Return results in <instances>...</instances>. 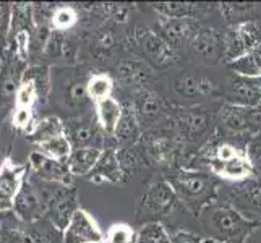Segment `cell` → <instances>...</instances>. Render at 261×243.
Masks as SVG:
<instances>
[{"label":"cell","instance_id":"obj_1","mask_svg":"<svg viewBox=\"0 0 261 243\" xmlns=\"http://www.w3.org/2000/svg\"><path fill=\"white\" fill-rule=\"evenodd\" d=\"M167 183L172 186L178 201L198 218L203 209L219 200V180L213 174L198 172L190 169H175L164 175Z\"/></svg>","mask_w":261,"mask_h":243},{"label":"cell","instance_id":"obj_2","mask_svg":"<svg viewBox=\"0 0 261 243\" xmlns=\"http://www.w3.org/2000/svg\"><path fill=\"white\" fill-rule=\"evenodd\" d=\"M201 229L208 233L206 237L226 240L232 243H245L255 230L261 229L259 221H251L239 212L226 201H214L198 215Z\"/></svg>","mask_w":261,"mask_h":243},{"label":"cell","instance_id":"obj_3","mask_svg":"<svg viewBox=\"0 0 261 243\" xmlns=\"http://www.w3.org/2000/svg\"><path fill=\"white\" fill-rule=\"evenodd\" d=\"M178 198L166 178H159L148 185L137 204V221L143 224L163 222L178 208Z\"/></svg>","mask_w":261,"mask_h":243},{"label":"cell","instance_id":"obj_4","mask_svg":"<svg viewBox=\"0 0 261 243\" xmlns=\"http://www.w3.org/2000/svg\"><path fill=\"white\" fill-rule=\"evenodd\" d=\"M258 46H261V23L240 21L224 33V60L230 64Z\"/></svg>","mask_w":261,"mask_h":243},{"label":"cell","instance_id":"obj_5","mask_svg":"<svg viewBox=\"0 0 261 243\" xmlns=\"http://www.w3.org/2000/svg\"><path fill=\"white\" fill-rule=\"evenodd\" d=\"M227 188V193L224 195L226 203L233 206L245 218L261 222V178L253 175Z\"/></svg>","mask_w":261,"mask_h":243},{"label":"cell","instance_id":"obj_6","mask_svg":"<svg viewBox=\"0 0 261 243\" xmlns=\"http://www.w3.org/2000/svg\"><path fill=\"white\" fill-rule=\"evenodd\" d=\"M133 42L141 50V56L154 68H166L177 62V50L172 49L161 36L148 28H137Z\"/></svg>","mask_w":261,"mask_h":243},{"label":"cell","instance_id":"obj_7","mask_svg":"<svg viewBox=\"0 0 261 243\" xmlns=\"http://www.w3.org/2000/svg\"><path fill=\"white\" fill-rule=\"evenodd\" d=\"M201 26L193 18H164L159 16L156 33L163 38L172 49L190 47L196 33Z\"/></svg>","mask_w":261,"mask_h":243},{"label":"cell","instance_id":"obj_8","mask_svg":"<svg viewBox=\"0 0 261 243\" xmlns=\"http://www.w3.org/2000/svg\"><path fill=\"white\" fill-rule=\"evenodd\" d=\"M219 123L232 133H248L250 137L261 131V115L256 109L226 102L221 107Z\"/></svg>","mask_w":261,"mask_h":243},{"label":"cell","instance_id":"obj_9","mask_svg":"<svg viewBox=\"0 0 261 243\" xmlns=\"http://www.w3.org/2000/svg\"><path fill=\"white\" fill-rule=\"evenodd\" d=\"M30 167L15 164L12 159H5L0 167V212L12 211L18 193L24 183Z\"/></svg>","mask_w":261,"mask_h":243},{"label":"cell","instance_id":"obj_10","mask_svg":"<svg viewBox=\"0 0 261 243\" xmlns=\"http://www.w3.org/2000/svg\"><path fill=\"white\" fill-rule=\"evenodd\" d=\"M106 233L97 226L93 215L80 208L68 227L62 233V243H104Z\"/></svg>","mask_w":261,"mask_h":243},{"label":"cell","instance_id":"obj_11","mask_svg":"<svg viewBox=\"0 0 261 243\" xmlns=\"http://www.w3.org/2000/svg\"><path fill=\"white\" fill-rule=\"evenodd\" d=\"M226 99L229 104L256 109L261 104V78L230 76L226 86Z\"/></svg>","mask_w":261,"mask_h":243},{"label":"cell","instance_id":"obj_12","mask_svg":"<svg viewBox=\"0 0 261 243\" xmlns=\"http://www.w3.org/2000/svg\"><path fill=\"white\" fill-rule=\"evenodd\" d=\"M82 208L80 206V195L73 186H64L60 193L52 201L47 218L50 226L59 233H64L68 227L70 221L73 219L75 212Z\"/></svg>","mask_w":261,"mask_h":243},{"label":"cell","instance_id":"obj_13","mask_svg":"<svg viewBox=\"0 0 261 243\" xmlns=\"http://www.w3.org/2000/svg\"><path fill=\"white\" fill-rule=\"evenodd\" d=\"M30 172L39 177L41 180H46L50 183H60L65 186H71V175L68 172L67 162H59L54 160L47 156L41 154L39 151H33L30 154V162H28Z\"/></svg>","mask_w":261,"mask_h":243},{"label":"cell","instance_id":"obj_14","mask_svg":"<svg viewBox=\"0 0 261 243\" xmlns=\"http://www.w3.org/2000/svg\"><path fill=\"white\" fill-rule=\"evenodd\" d=\"M190 49L206 64H218L224 59V34L214 28H200L190 44Z\"/></svg>","mask_w":261,"mask_h":243},{"label":"cell","instance_id":"obj_15","mask_svg":"<svg viewBox=\"0 0 261 243\" xmlns=\"http://www.w3.org/2000/svg\"><path fill=\"white\" fill-rule=\"evenodd\" d=\"M65 134L70 140L73 149L78 148H99L101 146V134H106L96 119H80V120H73L68 125L65 123Z\"/></svg>","mask_w":261,"mask_h":243},{"label":"cell","instance_id":"obj_16","mask_svg":"<svg viewBox=\"0 0 261 243\" xmlns=\"http://www.w3.org/2000/svg\"><path fill=\"white\" fill-rule=\"evenodd\" d=\"M127 177L122 169L120 159H119V149L114 146H107L102 149V154L99 157L97 164L94 166V169L89 172V175L86 177L89 182L94 183H119Z\"/></svg>","mask_w":261,"mask_h":243},{"label":"cell","instance_id":"obj_17","mask_svg":"<svg viewBox=\"0 0 261 243\" xmlns=\"http://www.w3.org/2000/svg\"><path fill=\"white\" fill-rule=\"evenodd\" d=\"M20 65H23L21 62L10 57L0 68V107H5L10 102L15 104L18 88L23 81Z\"/></svg>","mask_w":261,"mask_h":243},{"label":"cell","instance_id":"obj_18","mask_svg":"<svg viewBox=\"0 0 261 243\" xmlns=\"http://www.w3.org/2000/svg\"><path fill=\"white\" fill-rule=\"evenodd\" d=\"M174 89L178 96L195 99L200 97H213L219 94V89L210 78L206 76H193V75H180L174 81Z\"/></svg>","mask_w":261,"mask_h":243},{"label":"cell","instance_id":"obj_19","mask_svg":"<svg viewBox=\"0 0 261 243\" xmlns=\"http://www.w3.org/2000/svg\"><path fill=\"white\" fill-rule=\"evenodd\" d=\"M133 111L137 114L138 122H154L161 119V115L164 114V104L156 93L148 91V89H141L137 93V99H135Z\"/></svg>","mask_w":261,"mask_h":243},{"label":"cell","instance_id":"obj_20","mask_svg":"<svg viewBox=\"0 0 261 243\" xmlns=\"http://www.w3.org/2000/svg\"><path fill=\"white\" fill-rule=\"evenodd\" d=\"M96 120L106 137H114L115 130L119 127V122L123 114V105L115 97L104 99L101 102H96Z\"/></svg>","mask_w":261,"mask_h":243},{"label":"cell","instance_id":"obj_21","mask_svg":"<svg viewBox=\"0 0 261 243\" xmlns=\"http://www.w3.org/2000/svg\"><path fill=\"white\" fill-rule=\"evenodd\" d=\"M114 138L123 148L135 146L140 141V138H141L140 122L137 119V114H135L132 104L123 105V114L119 122V127L115 130Z\"/></svg>","mask_w":261,"mask_h":243},{"label":"cell","instance_id":"obj_22","mask_svg":"<svg viewBox=\"0 0 261 243\" xmlns=\"http://www.w3.org/2000/svg\"><path fill=\"white\" fill-rule=\"evenodd\" d=\"M211 120V117L203 109H184L177 115V130L180 137L190 140L196 134H201Z\"/></svg>","mask_w":261,"mask_h":243},{"label":"cell","instance_id":"obj_23","mask_svg":"<svg viewBox=\"0 0 261 243\" xmlns=\"http://www.w3.org/2000/svg\"><path fill=\"white\" fill-rule=\"evenodd\" d=\"M152 8L164 18H193L198 20L211 10L208 4H190V2H163L152 4Z\"/></svg>","mask_w":261,"mask_h":243},{"label":"cell","instance_id":"obj_24","mask_svg":"<svg viewBox=\"0 0 261 243\" xmlns=\"http://www.w3.org/2000/svg\"><path fill=\"white\" fill-rule=\"evenodd\" d=\"M102 154V149L99 148H78L71 151L67 159L68 172L73 177H88L89 172L97 164L99 157Z\"/></svg>","mask_w":261,"mask_h":243},{"label":"cell","instance_id":"obj_25","mask_svg":"<svg viewBox=\"0 0 261 243\" xmlns=\"http://www.w3.org/2000/svg\"><path fill=\"white\" fill-rule=\"evenodd\" d=\"M60 134H65V123L59 117L49 115L36 122L33 125V128L26 133V138L36 143V145H41V143L60 137Z\"/></svg>","mask_w":261,"mask_h":243},{"label":"cell","instance_id":"obj_26","mask_svg":"<svg viewBox=\"0 0 261 243\" xmlns=\"http://www.w3.org/2000/svg\"><path fill=\"white\" fill-rule=\"evenodd\" d=\"M117 76L125 86L133 88L135 91L145 89L146 83V70L145 65L138 60H125L117 67Z\"/></svg>","mask_w":261,"mask_h":243},{"label":"cell","instance_id":"obj_27","mask_svg":"<svg viewBox=\"0 0 261 243\" xmlns=\"http://www.w3.org/2000/svg\"><path fill=\"white\" fill-rule=\"evenodd\" d=\"M233 71V75L248 76V78H261V46L251 49L245 56L227 64Z\"/></svg>","mask_w":261,"mask_h":243},{"label":"cell","instance_id":"obj_28","mask_svg":"<svg viewBox=\"0 0 261 243\" xmlns=\"http://www.w3.org/2000/svg\"><path fill=\"white\" fill-rule=\"evenodd\" d=\"M86 91L89 96V101H93L94 104L101 102L104 99L112 97L114 79L106 71H97V73H93L86 79Z\"/></svg>","mask_w":261,"mask_h":243},{"label":"cell","instance_id":"obj_29","mask_svg":"<svg viewBox=\"0 0 261 243\" xmlns=\"http://www.w3.org/2000/svg\"><path fill=\"white\" fill-rule=\"evenodd\" d=\"M36 151H39L41 154L47 156L54 160L67 162V159L71 154V151H73V146H71L67 134H60V137H56L52 140L41 143V145H38V149Z\"/></svg>","mask_w":261,"mask_h":243},{"label":"cell","instance_id":"obj_30","mask_svg":"<svg viewBox=\"0 0 261 243\" xmlns=\"http://www.w3.org/2000/svg\"><path fill=\"white\" fill-rule=\"evenodd\" d=\"M138 243H172V237L163 222H148L143 224L137 232Z\"/></svg>","mask_w":261,"mask_h":243},{"label":"cell","instance_id":"obj_31","mask_svg":"<svg viewBox=\"0 0 261 243\" xmlns=\"http://www.w3.org/2000/svg\"><path fill=\"white\" fill-rule=\"evenodd\" d=\"M76 23H78V12L73 7H67V5L56 7V10H54L50 18V28L54 31L64 33L70 28H73Z\"/></svg>","mask_w":261,"mask_h":243},{"label":"cell","instance_id":"obj_32","mask_svg":"<svg viewBox=\"0 0 261 243\" xmlns=\"http://www.w3.org/2000/svg\"><path fill=\"white\" fill-rule=\"evenodd\" d=\"M39 101L38 88L34 81L23 76V81L15 97V109H34V104Z\"/></svg>","mask_w":261,"mask_h":243},{"label":"cell","instance_id":"obj_33","mask_svg":"<svg viewBox=\"0 0 261 243\" xmlns=\"http://www.w3.org/2000/svg\"><path fill=\"white\" fill-rule=\"evenodd\" d=\"M104 243H138V235L128 224H112L107 229Z\"/></svg>","mask_w":261,"mask_h":243},{"label":"cell","instance_id":"obj_34","mask_svg":"<svg viewBox=\"0 0 261 243\" xmlns=\"http://www.w3.org/2000/svg\"><path fill=\"white\" fill-rule=\"evenodd\" d=\"M245 156L253 170V175L261 178V131L251 134L245 145Z\"/></svg>","mask_w":261,"mask_h":243},{"label":"cell","instance_id":"obj_35","mask_svg":"<svg viewBox=\"0 0 261 243\" xmlns=\"http://www.w3.org/2000/svg\"><path fill=\"white\" fill-rule=\"evenodd\" d=\"M26 78H30L34 81L36 88H38L39 99L42 97V101H46L49 96L50 89V78H49V70L46 67H33L30 70H26V73L23 75Z\"/></svg>","mask_w":261,"mask_h":243},{"label":"cell","instance_id":"obj_36","mask_svg":"<svg viewBox=\"0 0 261 243\" xmlns=\"http://www.w3.org/2000/svg\"><path fill=\"white\" fill-rule=\"evenodd\" d=\"M34 109H13V127L20 128V130H24L26 133H28L33 125L36 123L34 122Z\"/></svg>","mask_w":261,"mask_h":243},{"label":"cell","instance_id":"obj_37","mask_svg":"<svg viewBox=\"0 0 261 243\" xmlns=\"http://www.w3.org/2000/svg\"><path fill=\"white\" fill-rule=\"evenodd\" d=\"M10 30H12V5L0 4V42L2 44H5Z\"/></svg>","mask_w":261,"mask_h":243},{"label":"cell","instance_id":"obj_38","mask_svg":"<svg viewBox=\"0 0 261 243\" xmlns=\"http://www.w3.org/2000/svg\"><path fill=\"white\" fill-rule=\"evenodd\" d=\"M251 8H253V5H251V4H221L219 5V10H221L222 16L226 18L227 21L240 16L242 13L250 12Z\"/></svg>","mask_w":261,"mask_h":243},{"label":"cell","instance_id":"obj_39","mask_svg":"<svg viewBox=\"0 0 261 243\" xmlns=\"http://www.w3.org/2000/svg\"><path fill=\"white\" fill-rule=\"evenodd\" d=\"M89 99L86 91V83H73L68 89V101L73 105H83Z\"/></svg>","mask_w":261,"mask_h":243},{"label":"cell","instance_id":"obj_40","mask_svg":"<svg viewBox=\"0 0 261 243\" xmlns=\"http://www.w3.org/2000/svg\"><path fill=\"white\" fill-rule=\"evenodd\" d=\"M115 46V36L111 30H102L99 31L96 36V49L102 53H107L111 49H114Z\"/></svg>","mask_w":261,"mask_h":243},{"label":"cell","instance_id":"obj_41","mask_svg":"<svg viewBox=\"0 0 261 243\" xmlns=\"http://www.w3.org/2000/svg\"><path fill=\"white\" fill-rule=\"evenodd\" d=\"M107 12H109V18L115 23H125L128 20L130 8L127 5H107Z\"/></svg>","mask_w":261,"mask_h":243},{"label":"cell","instance_id":"obj_42","mask_svg":"<svg viewBox=\"0 0 261 243\" xmlns=\"http://www.w3.org/2000/svg\"><path fill=\"white\" fill-rule=\"evenodd\" d=\"M201 241H203L201 235L188 230H180L172 235V243H201Z\"/></svg>","mask_w":261,"mask_h":243},{"label":"cell","instance_id":"obj_43","mask_svg":"<svg viewBox=\"0 0 261 243\" xmlns=\"http://www.w3.org/2000/svg\"><path fill=\"white\" fill-rule=\"evenodd\" d=\"M201 243H232V241H226V240H218V238H210V237H203Z\"/></svg>","mask_w":261,"mask_h":243},{"label":"cell","instance_id":"obj_44","mask_svg":"<svg viewBox=\"0 0 261 243\" xmlns=\"http://www.w3.org/2000/svg\"><path fill=\"white\" fill-rule=\"evenodd\" d=\"M256 111H258V114H259V115H261V104H259V105H258V107H256Z\"/></svg>","mask_w":261,"mask_h":243}]
</instances>
